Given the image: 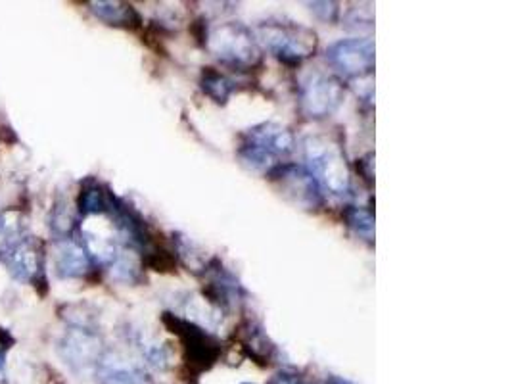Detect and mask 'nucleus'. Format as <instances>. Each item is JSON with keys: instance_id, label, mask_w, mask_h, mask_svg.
I'll return each mask as SVG.
<instances>
[{"instance_id": "f257e3e1", "label": "nucleus", "mask_w": 512, "mask_h": 384, "mask_svg": "<svg viewBox=\"0 0 512 384\" xmlns=\"http://www.w3.org/2000/svg\"><path fill=\"white\" fill-rule=\"evenodd\" d=\"M204 47L223 66L252 72L263 62V50L254 31L242 22H221L204 33Z\"/></svg>"}, {"instance_id": "f03ea898", "label": "nucleus", "mask_w": 512, "mask_h": 384, "mask_svg": "<svg viewBox=\"0 0 512 384\" xmlns=\"http://www.w3.org/2000/svg\"><path fill=\"white\" fill-rule=\"evenodd\" d=\"M296 148L294 133L280 123H259L242 135L238 146V158L246 168L269 173L279 166L282 158H288Z\"/></svg>"}, {"instance_id": "7ed1b4c3", "label": "nucleus", "mask_w": 512, "mask_h": 384, "mask_svg": "<svg viewBox=\"0 0 512 384\" xmlns=\"http://www.w3.org/2000/svg\"><path fill=\"white\" fill-rule=\"evenodd\" d=\"M305 164L321 191L344 196L351 191V173L342 146L328 137H307L303 143Z\"/></svg>"}, {"instance_id": "20e7f679", "label": "nucleus", "mask_w": 512, "mask_h": 384, "mask_svg": "<svg viewBox=\"0 0 512 384\" xmlns=\"http://www.w3.org/2000/svg\"><path fill=\"white\" fill-rule=\"evenodd\" d=\"M259 41L286 66H300L319 48V37L311 27L288 20H267L257 25Z\"/></svg>"}, {"instance_id": "39448f33", "label": "nucleus", "mask_w": 512, "mask_h": 384, "mask_svg": "<svg viewBox=\"0 0 512 384\" xmlns=\"http://www.w3.org/2000/svg\"><path fill=\"white\" fill-rule=\"evenodd\" d=\"M346 87L340 77L315 72L300 85V108L309 120H326L342 104Z\"/></svg>"}, {"instance_id": "423d86ee", "label": "nucleus", "mask_w": 512, "mask_h": 384, "mask_svg": "<svg viewBox=\"0 0 512 384\" xmlns=\"http://www.w3.org/2000/svg\"><path fill=\"white\" fill-rule=\"evenodd\" d=\"M163 325L179 336L185 352V360L202 369L211 367L221 354V342L198 323L185 319L177 313H163Z\"/></svg>"}, {"instance_id": "0eeeda50", "label": "nucleus", "mask_w": 512, "mask_h": 384, "mask_svg": "<svg viewBox=\"0 0 512 384\" xmlns=\"http://www.w3.org/2000/svg\"><path fill=\"white\" fill-rule=\"evenodd\" d=\"M104 352V340L93 327L71 325L58 342V354L73 373L96 371Z\"/></svg>"}, {"instance_id": "6e6552de", "label": "nucleus", "mask_w": 512, "mask_h": 384, "mask_svg": "<svg viewBox=\"0 0 512 384\" xmlns=\"http://www.w3.org/2000/svg\"><path fill=\"white\" fill-rule=\"evenodd\" d=\"M265 175L269 177V181H273L279 187V191L288 200H292L294 204L302 206L305 210H317L325 202L319 183L303 166L280 162L279 166H275Z\"/></svg>"}, {"instance_id": "1a4fd4ad", "label": "nucleus", "mask_w": 512, "mask_h": 384, "mask_svg": "<svg viewBox=\"0 0 512 384\" xmlns=\"http://www.w3.org/2000/svg\"><path fill=\"white\" fill-rule=\"evenodd\" d=\"M326 62L348 79L371 77L374 70V43L369 37L340 39L326 48Z\"/></svg>"}, {"instance_id": "9d476101", "label": "nucleus", "mask_w": 512, "mask_h": 384, "mask_svg": "<svg viewBox=\"0 0 512 384\" xmlns=\"http://www.w3.org/2000/svg\"><path fill=\"white\" fill-rule=\"evenodd\" d=\"M4 264L8 267L10 275L33 287H45L47 285V254L45 244L35 237H25L20 240L4 258Z\"/></svg>"}, {"instance_id": "9b49d317", "label": "nucleus", "mask_w": 512, "mask_h": 384, "mask_svg": "<svg viewBox=\"0 0 512 384\" xmlns=\"http://www.w3.org/2000/svg\"><path fill=\"white\" fill-rule=\"evenodd\" d=\"M198 275L204 283V296L219 310L229 312L244 302L246 290L219 258L208 260Z\"/></svg>"}, {"instance_id": "f8f14e48", "label": "nucleus", "mask_w": 512, "mask_h": 384, "mask_svg": "<svg viewBox=\"0 0 512 384\" xmlns=\"http://www.w3.org/2000/svg\"><path fill=\"white\" fill-rule=\"evenodd\" d=\"M96 377L102 384H150V375L142 365L108 350L96 367Z\"/></svg>"}, {"instance_id": "ddd939ff", "label": "nucleus", "mask_w": 512, "mask_h": 384, "mask_svg": "<svg viewBox=\"0 0 512 384\" xmlns=\"http://www.w3.org/2000/svg\"><path fill=\"white\" fill-rule=\"evenodd\" d=\"M56 273L60 279H81L91 273L93 260L85 250L83 242L70 237L62 239L56 246Z\"/></svg>"}, {"instance_id": "4468645a", "label": "nucleus", "mask_w": 512, "mask_h": 384, "mask_svg": "<svg viewBox=\"0 0 512 384\" xmlns=\"http://www.w3.org/2000/svg\"><path fill=\"white\" fill-rule=\"evenodd\" d=\"M238 335H240V344L242 348L257 360V363L269 365L273 358L277 356V346L271 342V338L263 331V327L256 323L254 319L244 321L238 327Z\"/></svg>"}, {"instance_id": "2eb2a0df", "label": "nucleus", "mask_w": 512, "mask_h": 384, "mask_svg": "<svg viewBox=\"0 0 512 384\" xmlns=\"http://www.w3.org/2000/svg\"><path fill=\"white\" fill-rule=\"evenodd\" d=\"M94 16L106 25L114 27H139L140 14L133 4L117 0H94L87 4Z\"/></svg>"}, {"instance_id": "dca6fc26", "label": "nucleus", "mask_w": 512, "mask_h": 384, "mask_svg": "<svg viewBox=\"0 0 512 384\" xmlns=\"http://www.w3.org/2000/svg\"><path fill=\"white\" fill-rule=\"evenodd\" d=\"M114 194L96 181H87L77 198V212L83 217L108 216Z\"/></svg>"}, {"instance_id": "f3484780", "label": "nucleus", "mask_w": 512, "mask_h": 384, "mask_svg": "<svg viewBox=\"0 0 512 384\" xmlns=\"http://www.w3.org/2000/svg\"><path fill=\"white\" fill-rule=\"evenodd\" d=\"M25 231H27V223L20 210L10 208L0 214V260H4L6 254L20 240L25 239Z\"/></svg>"}, {"instance_id": "a211bd4d", "label": "nucleus", "mask_w": 512, "mask_h": 384, "mask_svg": "<svg viewBox=\"0 0 512 384\" xmlns=\"http://www.w3.org/2000/svg\"><path fill=\"white\" fill-rule=\"evenodd\" d=\"M200 89L204 95L210 96L215 104H227L236 91V83L229 75L219 70L204 68V72L200 75Z\"/></svg>"}, {"instance_id": "6ab92c4d", "label": "nucleus", "mask_w": 512, "mask_h": 384, "mask_svg": "<svg viewBox=\"0 0 512 384\" xmlns=\"http://www.w3.org/2000/svg\"><path fill=\"white\" fill-rule=\"evenodd\" d=\"M344 221L350 227L351 233L369 244L374 242V214L373 210L365 206H348L344 210Z\"/></svg>"}, {"instance_id": "aec40b11", "label": "nucleus", "mask_w": 512, "mask_h": 384, "mask_svg": "<svg viewBox=\"0 0 512 384\" xmlns=\"http://www.w3.org/2000/svg\"><path fill=\"white\" fill-rule=\"evenodd\" d=\"M50 229L58 239H70L77 229L75 214L71 212L70 204L66 200L56 202L52 216H50Z\"/></svg>"}, {"instance_id": "412c9836", "label": "nucleus", "mask_w": 512, "mask_h": 384, "mask_svg": "<svg viewBox=\"0 0 512 384\" xmlns=\"http://www.w3.org/2000/svg\"><path fill=\"white\" fill-rule=\"evenodd\" d=\"M307 6L325 24H336L340 20V4L338 2H307Z\"/></svg>"}, {"instance_id": "4be33fe9", "label": "nucleus", "mask_w": 512, "mask_h": 384, "mask_svg": "<svg viewBox=\"0 0 512 384\" xmlns=\"http://www.w3.org/2000/svg\"><path fill=\"white\" fill-rule=\"evenodd\" d=\"M346 22L350 27H367L371 29L374 24L373 4H359V8H351Z\"/></svg>"}, {"instance_id": "5701e85b", "label": "nucleus", "mask_w": 512, "mask_h": 384, "mask_svg": "<svg viewBox=\"0 0 512 384\" xmlns=\"http://www.w3.org/2000/svg\"><path fill=\"white\" fill-rule=\"evenodd\" d=\"M373 154H367L365 158H361V160H357V169H359V173H361V177L367 181V185L371 187L374 183L373 177Z\"/></svg>"}, {"instance_id": "b1692460", "label": "nucleus", "mask_w": 512, "mask_h": 384, "mask_svg": "<svg viewBox=\"0 0 512 384\" xmlns=\"http://www.w3.org/2000/svg\"><path fill=\"white\" fill-rule=\"evenodd\" d=\"M267 384H307L303 381L302 377H298V375H294V373H286V371H282V373H277V375H273L271 379H269V383Z\"/></svg>"}, {"instance_id": "393cba45", "label": "nucleus", "mask_w": 512, "mask_h": 384, "mask_svg": "<svg viewBox=\"0 0 512 384\" xmlns=\"http://www.w3.org/2000/svg\"><path fill=\"white\" fill-rule=\"evenodd\" d=\"M326 384H353L348 379H344V377H338V375H330L328 379H326Z\"/></svg>"}, {"instance_id": "a878e982", "label": "nucleus", "mask_w": 512, "mask_h": 384, "mask_svg": "<svg viewBox=\"0 0 512 384\" xmlns=\"http://www.w3.org/2000/svg\"><path fill=\"white\" fill-rule=\"evenodd\" d=\"M4 383V350H0V384Z\"/></svg>"}, {"instance_id": "bb28decb", "label": "nucleus", "mask_w": 512, "mask_h": 384, "mask_svg": "<svg viewBox=\"0 0 512 384\" xmlns=\"http://www.w3.org/2000/svg\"><path fill=\"white\" fill-rule=\"evenodd\" d=\"M244 384H250V383H244Z\"/></svg>"}]
</instances>
